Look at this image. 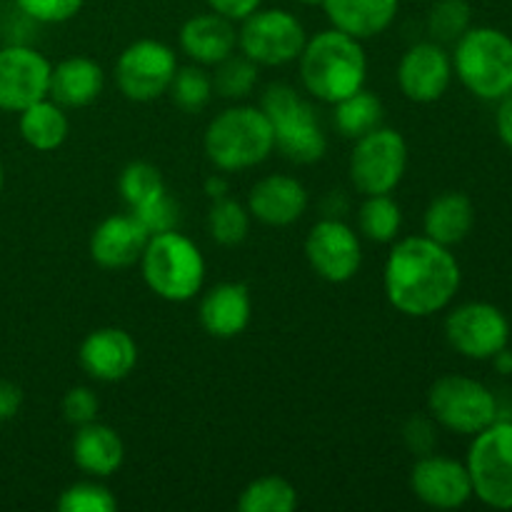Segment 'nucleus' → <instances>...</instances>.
Listing matches in <instances>:
<instances>
[{
  "label": "nucleus",
  "mask_w": 512,
  "mask_h": 512,
  "mask_svg": "<svg viewBox=\"0 0 512 512\" xmlns=\"http://www.w3.org/2000/svg\"><path fill=\"white\" fill-rule=\"evenodd\" d=\"M403 440L413 455L435 453L438 445V423L430 415H413L403 428Z\"/></svg>",
  "instance_id": "39"
},
{
  "label": "nucleus",
  "mask_w": 512,
  "mask_h": 512,
  "mask_svg": "<svg viewBox=\"0 0 512 512\" xmlns=\"http://www.w3.org/2000/svg\"><path fill=\"white\" fill-rule=\"evenodd\" d=\"M140 270L150 293L168 303H188L203 290L205 258L195 240L175 230L150 235Z\"/></svg>",
  "instance_id": "5"
},
{
  "label": "nucleus",
  "mask_w": 512,
  "mask_h": 512,
  "mask_svg": "<svg viewBox=\"0 0 512 512\" xmlns=\"http://www.w3.org/2000/svg\"><path fill=\"white\" fill-rule=\"evenodd\" d=\"M118 190L120 198L130 210H140L143 205L153 203L155 198L168 193L160 170L153 163H145V160H135V163L125 165L118 178Z\"/></svg>",
  "instance_id": "32"
},
{
  "label": "nucleus",
  "mask_w": 512,
  "mask_h": 512,
  "mask_svg": "<svg viewBox=\"0 0 512 512\" xmlns=\"http://www.w3.org/2000/svg\"><path fill=\"white\" fill-rule=\"evenodd\" d=\"M298 508V490L280 475H263L245 485L238 498L240 512H293Z\"/></svg>",
  "instance_id": "29"
},
{
  "label": "nucleus",
  "mask_w": 512,
  "mask_h": 512,
  "mask_svg": "<svg viewBox=\"0 0 512 512\" xmlns=\"http://www.w3.org/2000/svg\"><path fill=\"white\" fill-rule=\"evenodd\" d=\"M298 63L305 93L320 103L335 105L355 90L365 88L368 80L363 40L335 28L320 30L315 38H308Z\"/></svg>",
  "instance_id": "2"
},
{
  "label": "nucleus",
  "mask_w": 512,
  "mask_h": 512,
  "mask_svg": "<svg viewBox=\"0 0 512 512\" xmlns=\"http://www.w3.org/2000/svg\"><path fill=\"white\" fill-rule=\"evenodd\" d=\"M228 193H230V183L223 173H213L208 180H205V195H208L210 200L225 198Z\"/></svg>",
  "instance_id": "43"
},
{
  "label": "nucleus",
  "mask_w": 512,
  "mask_h": 512,
  "mask_svg": "<svg viewBox=\"0 0 512 512\" xmlns=\"http://www.w3.org/2000/svg\"><path fill=\"white\" fill-rule=\"evenodd\" d=\"M308 35L303 23L283 8H258L238 30V50L260 68H280L295 63Z\"/></svg>",
  "instance_id": "10"
},
{
  "label": "nucleus",
  "mask_w": 512,
  "mask_h": 512,
  "mask_svg": "<svg viewBox=\"0 0 512 512\" xmlns=\"http://www.w3.org/2000/svg\"><path fill=\"white\" fill-rule=\"evenodd\" d=\"M18 128L30 148L38 153H53L68 140L70 120L63 105L55 103L53 98H43L20 110Z\"/></svg>",
  "instance_id": "26"
},
{
  "label": "nucleus",
  "mask_w": 512,
  "mask_h": 512,
  "mask_svg": "<svg viewBox=\"0 0 512 512\" xmlns=\"http://www.w3.org/2000/svg\"><path fill=\"white\" fill-rule=\"evenodd\" d=\"M0 190H3V165H0Z\"/></svg>",
  "instance_id": "46"
},
{
  "label": "nucleus",
  "mask_w": 512,
  "mask_h": 512,
  "mask_svg": "<svg viewBox=\"0 0 512 512\" xmlns=\"http://www.w3.org/2000/svg\"><path fill=\"white\" fill-rule=\"evenodd\" d=\"M490 360H493L495 370H498L500 375H512V350L503 348L500 353H495Z\"/></svg>",
  "instance_id": "44"
},
{
  "label": "nucleus",
  "mask_w": 512,
  "mask_h": 512,
  "mask_svg": "<svg viewBox=\"0 0 512 512\" xmlns=\"http://www.w3.org/2000/svg\"><path fill=\"white\" fill-rule=\"evenodd\" d=\"M398 88L408 100L420 105L435 103L453 83V58L435 40L415 43L398 63Z\"/></svg>",
  "instance_id": "16"
},
{
  "label": "nucleus",
  "mask_w": 512,
  "mask_h": 512,
  "mask_svg": "<svg viewBox=\"0 0 512 512\" xmlns=\"http://www.w3.org/2000/svg\"><path fill=\"white\" fill-rule=\"evenodd\" d=\"M135 218L140 220L145 230L150 235H158L165 233V230H175L178 228V220H180V208L168 193H163L160 198H155L153 203L143 205L140 210H130Z\"/></svg>",
  "instance_id": "37"
},
{
  "label": "nucleus",
  "mask_w": 512,
  "mask_h": 512,
  "mask_svg": "<svg viewBox=\"0 0 512 512\" xmlns=\"http://www.w3.org/2000/svg\"><path fill=\"white\" fill-rule=\"evenodd\" d=\"M460 263L450 248L428 235L393 240L383 268L385 298L408 318H430L453 303L460 290Z\"/></svg>",
  "instance_id": "1"
},
{
  "label": "nucleus",
  "mask_w": 512,
  "mask_h": 512,
  "mask_svg": "<svg viewBox=\"0 0 512 512\" xmlns=\"http://www.w3.org/2000/svg\"><path fill=\"white\" fill-rule=\"evenodd\" d=\"M428 415L438 428L475 435L498 420V395L468 375H443L428 390Z\"/></svg>",
  "instance_id": "7"
},
{
  "label": "nucleus",
  "mask_w": 512,
  "mask_h": 512,
  "mask_svg": "<svg viewBox=\"0 0 512 512\" xmlns=\"http://www.w3.org/2000/svg\"><path fill=\"white\" fill-rule=\"evenodd\" d=\"M178 70V58L163 40L140 38L130 43L115 63V83L118 90L133 103H150L168 93L173 75Z\"/></svg>",
  "instance_id": "11"
},
{
  "label": "nucleus",
  "mask_w": 512,
  "mask_h": 512,
  "mask_svg": "<svg viewBox=\"0 0 512 512\" xmlns=\"http://www.w3.org/2000/svg\"><path fill=\"white\" fill-rule=\"evenodd\" d=\"M410 490L423 505L435 510H458L473 498L468 465L448 455L428 453L410 470Z\"/></svg>",
  "instance_id": "15"
},
{
  "label": "nucleus",
  "mask_w": 512,
  "mask_h": 512,
  "mask_svg": "<svg viewBox=\"0 0 512 512\" xmlns=\"http://www.w3.org/2000/svg\"><path fill=\"white\" fill-rule=\"evenodd\" d=\"M80 368L98 383H118L133 373L138 363V345L123 328H98L85 335L78 350Z\"/></svg>",
  "instance_id": "17"
},
{
  "label": "nucleus",
  "mask_w": 512,
  "mask_h": 512,
  "mask_svg": "<svg viewBox=\"0 0 512 512\" xmlns=\"http://www.w3.org/2000/svg\"><path fill=\"white\" fill-rule=\"evenodd\" d=\"M83 3L85 0H15V8L35 23L58 25L73 20Z\"/></svg>",
  "instance_id": "36"
},
{
  "label": "nucleus",
  "mask_w": 512,
  "mask_h": 512,
  "mask_svg": "<svg viewBox=\"0 0 512 512\" xmlns=\"http://www.w3.org/2000/svg\"><path fill=\"white\" fill-rule=\"evenodd\" d=\"M470 20H473V10L468 0H438L430 8L428 30L435 43H455L470 28Z\"/></svg>",
  "instance_id": "34"
},
{
  "label": "nucleus",
  "mask_w": 512,
  "mask_h": 512,
  "mask_svg": "<svg viewBox=\"0 0 512 512\" xmlns=\"http://www.w3.org/2000/svg\"><path fill=\"white\" fill-rule=\"evenodd\" d=\"M208 5L213 13L223 15L233 23H243L248 15H253L263 5V0H208Z\"/></svg>",
  "instance_id": "40"
},
{
  "label": "nucleus",
  "mask_w": 512,
  "mask_h": 512,
  "mask_svg": "<svg viewBox=\"0 0 512 512\" xmlns=\"http://www.w3.org/2000/svg\"><path fill=\"white\" fill-rule=\"evenodd\" d=\"M23 405V390L10 380H0V423L13 420Z\"/></svg>",
  "instance_id": "41"
},
{
  "label": "nucleus",
  "mask_w": 512,
  "mask_h": 512,
  "mask_svg": "<svg viewBox=\"0 0 512 512\" xmlns=\"http://www.w3.org/2000/svg\"><path fill=\"white\" fill-rule=\"evenodd\" d=\"M60 512H115L118 510V498L95 480H83L73 483L60 493L58 498Z\"/></svg>",
  "instance_id": "35"
},
{
  "label": "nucleus",
  "mask_w": 512,
  "mask_h": 512,
  "mask_svg": "<svg viewBox=\"0 0 512 512\" xmlns=\"http://www.w3.org/2000/svg\"><path fill=\"white\" fill-rule=\"evenodd\" d=\"M495 128H498L500 140L512 148V93L500 98V108L495 113Z\"/></svg>",
  "instance_id": "42"
},
{
  "label": "nucleus",
  "mask_w": 512,
  "mask_h": 512,
  "mask_svg": "<svg viewBox=\"0 0 512 512\" xmlns=\"http://www.w3.org/2000/svg\"><path fill=\"white\" fill-rule=\"evenodd\" d=\"M203 145L220 173H243L275 153L273 125L255 105H233L210 120Z\"/></svg>",
  "instance_id": "3"
},
{
  "label": "nucleus",
  "mask_w": 512,
  "mask_h": 512,
  "mask_svg": "<svg viewBox=\"0 0 512 512\" xmlns=\"http://www.w3.org/2000/svg\"><path fill=\"white\" fill-rule=\"evenodd\" d=\"M408 140L395 128L370 130L360 135L350 153V180L360 195L393 193L408 170Z\"/></svg>",
  "instance_id": "9"
},
{
  "label": "nucleus",
  "mask_w": 512,
  "mask_h": 512,
  "mask_svg": "<svg viewBox=\"0 0 512 512\" xmlns=\"http://www.w3.org/2000/svg\"><path fill=\"white\" fill-rule=\"evenodd\" d=\"M400 0H325L323 10L335 30L370 40L385 33L398 18Z\"/></svg>",
  "instance_id": "24"
},
{
  "label": "nucleus",
  "mask_w": 512,
  "mask_h": 512,
  "mask_svg": "<svg viewBox=\"0 0 512 512\" xmlns=\"http://www.w3.org/2000/svg\"><path fill=\"white\" fill-rule=\"evenodd\" d=\"M258 73L260 65H255L253 60L245 58L243 53H233L223 60V63L215 65L213 75V88L215 93L223 95L228 100H243L258 85Z\"/></svg>",
  "instance_id": "33"
},
{
  "label": "nucleus",
  "mask_w": 512,
  "mask_h": 512,
  "mask_svg": "<svg viewBox=\"0 0 512 512\" xmlns=\"http://www.w3.org/2000/svg\"><path fill=\"white\" fill-rule=\"evenodd\" d=\"M298 3H303V5H323L325 0H298Z\"/></svg>",
  "instance_id": "45"
},
{
  "label": "nucleus",
  "mask_w": 512,
  "mask_h": 512,
  "mask_svg": "<svg viewBox=\"0 0 512 512\" xmlns=\"http://www.w3.org/2000/svg\"><path fill=\"white\" fill-rule=\"evenodd\" d=\"M70 453H73V463L85 475H90V478H110L123 465L125 445L123 438L110 425L93 420V423L75 428Z\"/></svg>",
  "instance_id": "22"
},
{
  "label": "nucleus",
  "mask_w": 512,
  "mask_h": 512,
  "mask_svg": "<svg viewBox=\"0 0 512 512\" xmlns=\"http://www.w3.org/2000/svg\"><path fill=\"white\" fill-rule=\"evenodd\" d=\"M403 228V208L390 193L365 195L358 210V230L370 243H393Z\"/></svg>",
  "instance_id": "28"
},
{
  "label": "nucleus",
  "mask_w": 512,
  "mask_h": 512,
  "mask_svg": "<svg viewBox=\"0 0 512 512\" xmlns=\"http://www.w3.org/2000/svg\"><path fill=\"white\" fill-rule=\"evenodd\" d=\"M60 408H63L65 423H70L73 428H80V425L98 420L100 400L98 395H95V390L85 388V385H75V388H70L68 393H65Z\"/></svg>",
  "instance_id": "38"
},
{
  "label": "nucleus",
  "mask_w": 512,
  "mask_h": 512,
  "mask_svg": "<svg viewBox=\"0 0 512 512\" xmlns=\"http://www.w3.org/2000/svg\"><path fill=\"white\" fill-rule=\"evenodd\" d=\"M453 73L480 100L512 93V38L498 28H468L455 40Z\"/></svg>",
  "instance_id": "6"
},
{
  "label": "nucleus",
  "mask_w": 512,
  "mask_h": 512,
  "mask_svg": "<svg viewBox=\"0 0 512 512\" xmlns=\"http://www.w3.org/2000/svg\"><path fill=\"white\" fill-rule=\"evenodd\" d=\"M308 205L310 195L305 185L293 175L283 173L260 178L248 195L250 215L270 228H288V225L298 223Z\"/></svg>",
  "instance_id": "18"
},
{
  "label": "nucleus",
  "mask_w": 512,
  "mask_h": 512,
  "mask_svg": "<svg viewBox=\"0 0 512 512\" xmlns=\"http://www.w3.org/2000/svg\"><path fill=\"white\" fill-rule=\"evenodd\" d=\"M385 118L383 100L368 88H360L355 93H350L348 98L338 100L335 103V128L343 138L358 140L360 135L370 133V130L380 128Z\"/></svg>",
  "instance_id": "27"
},
{
  "label": "nucleus",
  "mask_w": 512,
  "mask_h": 512,
  "mask_svg": "<svg viewBox=\"0 0 512 512\" xmlns=\"http://www.w3.org/2000/svg\"><path fill=\"white\" fill-rule=\"evenodd\" d=\"M105 88V73L93 58L85 55H73V58L60 60L53 65L50 73V90L48 98L63 105L65 110L70 108H85V105L95 103Z\"/></svg>",
  "instance_id": "23"
},
{
  "label": "nucleus",
  "mask_w": 512,
  "mask_h": 512,
  "mask_svg": "<svg viewBox=\"0 0 512 512\" xmlns=\"http://www.w3.org/2000/svg\"><path fill=\"white\" fill-rule=\"evenodd\" d=\"M473 498L495 510H512V420H495L473 435L468 450Z\"/></svg>",
  "instance_id": "8"
},
{
  "label": "nucleus",
  "mask_w": 512,
  "mask_h": 512,
  "mask_svg": "<svg viewBox=\"0 0 512 512\" xmlns=\"http://www.w3.org/2000/svg\"><path fill=\"white\" fill-rule=\"evenodd\" d=\"M445 338L450 348L470 360H490L508 348L510 320L493 303H465L445 318Z\"/></svg>",
  "instance_id": "12"
},
{
  "label": "nucleus",
  "mask_w": 512,
  "mask_h": 512,
  "mask_svg": "<svg viewBox=\"0 0 512 512\" xmlns=\"http://www.w3.org/2000/svg\"><path fill=\"white\" fill-rule=\"evenodd\" d=\"M305 258L318 278L335 285L348 283L360 273V265H363L360 235L345 220L325 215L310 228L305 238Z\"/></svg>",
  "instance_id": "13"
},
{
  "label": "nucleus",
  "mask_w": 512,
  "mask_h": 512,
  "mask_svg": "<svg viewBox=\"0 0 512 512\" xmlns=\"http://www.w3.org/2000/svg\"><path fill=\"white\" fill-rule=\"evenodd\" d=\"M180 50L198 65H218L238 50V28L218 13H198L180 28Z\"/></svg>",
  "instance_id": "21"
},
{
  "label": "nucleus",
  "mask_w": 512,
  "mask_h": 512,
  "mask_svg": "<svg viewBox=\"0 0 512 512\" xmlns=\"http://www.w3.org/2000/svg\"><path fill=\"white\" fill-rule=\"evenodd\" d=\"M260 110L273 125L275 150L295 165H313L328 153V135L318 120V110L293 85H270L260 100Z\"/></svg>",
  "instance_id": "4"
},
{
  "label": "nucleus",
  "mask_w": 512,
  "mask_h": 512,
  "mask_svg": "<svg viewBox=\"0 0 512 512\" xmlns=\"http://www.w3.org/2000/svg\"><path fill=\"white\" fill-rule=\"evenodd\" d=\"M250 223H253V215H250L248 205L238 203L228 195L213 200L208 210V233L223 248H235L243 243L250 233Z\"/></svg>",
  "instance_id": "30"
},
{
  "label": "nucleus",
  "mask_w": 512,
  "mask_h": 512,
  "mask_svg": "<svg viewBox=\"0 0 512 512\" xmlns=\"http://www.w3.org/2000/svg\"><path fill=\"white\" fill-rule=\"evenodd\" d=\"M475 225L473 200L458 190L440 193L438 198L430 200L423 215V235H428L435 243L453 248L463 243Z\"/></svg>",
  "instance_id": "25"
},
{
  "label": "nucleus",
  "mask_w": 512,
  "mask_h": 512,
  "mask_svg": "<svg viewBox=\"0 0 512 512\" xmlns=\"http://www.w3.org/2000/svg\"><path fill=\"white\" fill-rule=\"evenodd\" d=\"M213 75L205 70V65H185V68L175 70L173 83H170L168 95L175 105H178L183 113H200L203 108H208V103L213 100Z\"/></svg>",
  "instance_id": "31"
},
{
  "label": "nucleus",
  "mask_w": 512,
  "mask_h": 512,
  "mask_svg": "<svg viewBox=\"0 0 512 512\" xmlns=\"http://www.w3.org/2000/svg\"><path fill=\"white\" fill-rule=\"evenodd\" d=\"M198 318L210 338H238L253 320V295L248 285L235 283V280L213 285L200 300Z\"/></svg>",
  "instance_id": "20"
},
{
  "label": "nucleus",
  "mask_w": 512,
  "mask_h": 512,
  "mask_svg": "<svg viewBox=\"0 0 512 512\" xmlns=\"http://www.w3.org/2000/svg\"><path fill=\"white\" fill-rule=\"evenodd\" d=\"M150 233L130 215H110L90 235V258L103 270H125L140 263Z\"/></svg>",
  "instance_id": "19"
},
{
  "label": "nucleus",
  "mask_w": 512,
  "mask_h": 512,
  "mask_svg": "<svg viewBox=\"0 0 512 512\" xmlns=\"http://www.w3.org/2000/svg\"><path fill=\"white\" fill-rule=\"evenodd\" d=\"M53 65L30 45L0 48V110L20 113L28 105L48 98Z\"/></svg>",
  "instance_id": "14"
}]
</instances>
